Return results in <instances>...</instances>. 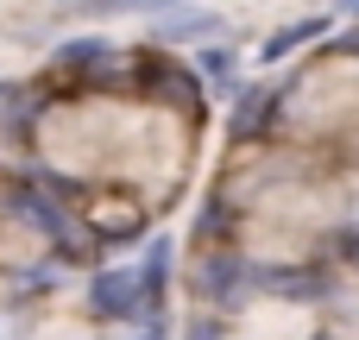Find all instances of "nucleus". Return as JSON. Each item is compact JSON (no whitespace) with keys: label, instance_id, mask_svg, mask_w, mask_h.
Listing matches in <instances>:
<instances>
[{"label":"nucleus","instance_id":"nucleus-1","mask_svg":"<svg viewBox=\"0 0 359 340\" xmlns=\"http://www.w3.org/2000/svg\"><path fill=\"white\" fill-rule=\"evenodd\" d=\"M88 309L95 315H133L139 309V278L133 271H101L95 290H88Z\"/></svg>","mask_w":359,"mask_h":340},{"label":"nucleus","instance_id":"nucleus-2","mask_svg":"<svg viewBox=\"0 0 359 340\" xmlns=\"http://www.w3.org/2000/svg\"><path fill=\"white\" fill-rule=\"evenodd\" d=\"M158 25H164V38H202V32L221 25V13H202V6H158Z\"/></svg>","mask_w":359,"mask_h":340},{"label":"nucleus","instance_id":"nucleus-3","mask_svg":"<svg viewBox=\"0 0 359 340\" xmlns=\"http://www.w3.org/2000/svg\"><path fill=\"white\" fill-rule=\"evenodd\" d=\"M322 32H328V13H316V19H297V25H284L278 38H265V44H259V57H265V63H278V57H290L297 44L322 38Z\"/></svg>","mask_w":359,"mask_h":340},{"label":"nucleus","instance_id":"nucleus-4","mask_svg":"<svg viewBox=\"0 0 359 340\" xmlns=\"http://www.w3.org/2000/svg\"><path fill=\"white\" fill-rule=\"evenodd\" d=\"M259 284H265V290H278V297H297V303H309V297H322V290H328V278H322V271H259Z\"/></svg>","mask_w":359,"mask_h":340},{"label":"nucleus","instance_id":"nucleus-5","mask_svg":"<svg viewBox=\"0 0 359 340\" xmlns=\"http://www.w3.org/2000/svg\"><path fill=\"white\" fill-rule=\"evenodd\" d=\"M114 50H107V38H69L63 50H57V63L63 69H95V63H107Z\"/></svg>","mask_w":359,"mask_h":340},{"label":"nucleus","instance_id":"nucleus-6","mask_svg":"<svg viewBox=\"0 0 359 340\" xmlns=\"http://www.w3.org/2000/svg\"><path fill=\"white\" fill-rule=\"evenodd\" d=\"M233 278H240V265H233V259H208V265H202V297H227V303H240Z\"/></svg>","mask_w":359,"mask_h":340},{"label":"nucleus","instance_id":"nucleus-7","mask_svg":"<svg viewBox=\"0 0 359 340\" xmlns=\"http://www.w3.org/2000/svg\"><path fill=\"white\" fill-rule=\"evenodd\" d=\"M265 114H271V88H259V95H246V101H240V114H233V132H240V139H252V126H259Z\"/></svg>","mask_w":359,"mask_h":340},{"label":"nucleus","instance_id":"nucleus-8","mask_svg":"<svg viewBox=\"0 0 359 340\" xmlns=\"http://www.w3.org/2000/svg\"><path fill=\"white\" fill-rule=\"evenodd\" d=\"M233 63H240L233 50H208V57H202V76H215L221 88H233Z\"/></svg>","mask_w":359,"mask_h":340},{"label":"nucleus","instance_id":"nucleus-9","mask_svg":"<svg viewBox=\"0 0 359 340\" xmlns=\"http://www.w3.org/2000/svg\"><path fill=\"white\" fill-rule=\"evenodd\" d=\"M189 340H221V328H215V322H196V328H189Z\"/></svg>","mask_w":359,"mask_h":340}]
</instances>
